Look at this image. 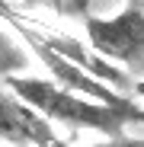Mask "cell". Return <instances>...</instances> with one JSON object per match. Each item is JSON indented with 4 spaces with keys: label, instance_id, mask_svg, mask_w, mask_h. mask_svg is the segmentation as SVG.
<instances>
[{
    "label": "cell",
    "instance_id": "obj_2",
    "mask_svg": "<svg viewBox=\"0 0 144 147\" xmlns=\"http://www.w3.org/2000/svg\"><path fill=\"white\" fill-rule=\"evenodd\" d=\"M87 45L122 70H144V0H128L115 16H83Z\"/></svg>",
    "mask_w": 144,
    "mask_h": 147
},
{
    "label": "cell",
    "instance_id": "obj_7",
    "mask_svg": "<svg viewBox=\"0 0 144 147\" xmlns=\"http://www.w3.org/2000/svg\"><path fill=\"white\" fill-rule=\"evenodd\" d=\"M131 96H135L138 102H144V77H138V80L131 83Z\"/></svg>",
    "mask_w": 144,
    "mask_h": 147
},
{
    "label": "cell",
    "instance_id": "obj_1",
    "mask_svg": "<svg viewBox=\"0 0 144 147\" xmlns=\"http://www.w3.org/2000/svg\"><path fill=\"white\" fill-rule=\"evenodd\" d=\"M3 86L10 93H16L22 102H29L39 115H45L51 125H64V128H77V131H93L103 138H122L128 134L131 125L144 128V121L118 106L90 99V96L67 90L61 83H55L51 77H35V74H13L3 80Z\"/></svg>",
    "mask_w": 144,
    "mask_h": 147
},
{
    "label": "cell",
    "instance_id": "obj_5",
    "mask_svg": "<svg viewBox=\"0 0 144 147\" xmlns=\"http://www.w3.org/2000/svg\"><path fill=\"white\" fill-rule=\"evenodd\" d=\"M51 7H55V13L58 16H87L90 10H87V0H51Z\"/></svg>",
    "mask_w": 144,
    "mask_h": 147
},
{
    "label": "cell",
    "instance_id": "obj_8",
    "mask_svg": "<svg viewBox=\"0 0 144 147\" xmlns=\"http://www.w3.org/2000/svg\"><path fill=\"white\" fill-rule=\"evenodd\" d=\"M0 147H10V144H0Z\"/></svg>",
    "mask_w": 144,
    "mask_h": 147
},
{
    "label": "cell",
    "instance_id": "obj_3",
    "mask_svg": "<svg viewBox=\"0 0 144 147\" xmlns=\"http://www.w3.org/2000/svg\"><path fill=\"white\" fill-rule=\"evenodd\" d=\"M0 144L13 147H70L67 138L58 134V128L39 115L29 102H22L7 86L0 90Z\"/></svg>",
    "mask_w": 144,
    "mask_h": 147
},
{
    "label": "cell",
    "instance_id": "obj_4",
    "mask_svg": "<svg viewBox=\"0 0 144 147\" xmlns=\"http://www.w3.org/2000/svg\"><path fill=\"white\" fill-rule=\"evenodd\" d=\"M29 64H32V55L26 51V45L10 32H0V83L13 74H26Z\"/></svg>",
    "mask_w": 144,
    "mask_h": 147
},
{
    "label": "cell",
    "instance_id": "obj_6",
    "mask_svg": "<svg viewBox=\"0 0 144 147\" xmlns=\"http://www.w3.org/2000/svg\"><path fill=\"white\" fill-rule=\"evenodd\" d=\"M96 147H144V138H128V134H122V138H106L103 144H96Z\"/></svg>",
    "mask_w": 144,
    "mask_h": 147
}]
</instances>
